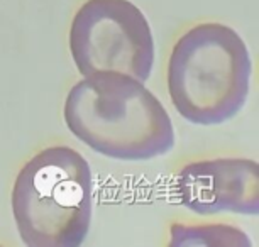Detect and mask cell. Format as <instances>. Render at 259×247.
Here are the masks:
<instances>
[{
    "instance_id": "obj_1",
    "label": "cell",
    "mask_w": 259,
    "mask_h": 247,
    "mask_svg": "<svg viewBox=\"0 0 259 247\" xmlns=\"http://www.w3.org/2000/svg\"><path fill=\"white\" fill-rule=\"evenodd\" d=\"M65 122L78 140L102 156L149 161L175 146L169 114L134 76L97 71L68 91Z\"/></svg>"
},
{
    "instance_id": "obj_4",
    "label": "cell",
    "mask_w": 259,
    "mask_h": 247,
    "mask_svg": "<svg viewBox=\"0 0 259 247\" xmlns=\"http://www.w3.org/2000/svg\"><path fill=\"white\" fill-rule=\"evenodd\" d=\"M70 53L81 76L117 71L146 83L154 65V37L131 0H87L73 17Z\"/></svg>"
},
{
    "instance_id": "obj_3",
    "label": "cell",
    "mask_w": 259,
    "mask_h": 247,
    "mask_svg": "<svg viewBox=\"0 0 259 247\" xmlns=\"http://www.w3.org/2000/svg\"><path fill=\"white\" fill-rule=\"evenodd\" d=\"M92 212V169L76 149L46 147L17 173L12 214L26 245L80 247L89 235Z\"/></svg>"
},
{
    "instance_id": "obj_6",
    "label": "cell",
    "mask_w": 259,
    "mask_h": 247,
    "mask_svg": "<svg viewBox=\"0 0 259 247\" xmlns=\"http://www.w3.org/2000/svg\"><path fill=\"white\" fill-rule=\"evenodd\" d=\"M169 247L177 245H239L249 247L251 240L241 229L232 225H183L169 229Z\"/></svg>"
},
{
    "instance_id": "obj_5",
    "label": "cell",
    "mask_w": 259,
    "mask_h": 247,
    "mask_svg": "<svg viewBox=\"0 0 259 247\" xmlns=\"http://www.w3.org/2000/svg\"><path fill=\"white\" fill-rule=\"evenodd\" d=\"M178 202L197 215L259 214V166L247 158L188 163L175 180Z\"/></svg>"
},
{
    "instance_id": "obj_2",
    "label": "cell",
    "mask_w": 259,
    "mask_h": 247,
    "mask_svg": "<svg viewBox=\"0 0 259 247\" xmlns=\"http://www.w3.org/2000/svg\"><path fill=\"white\" fill-rule=\"evenodd\" d=\"M251 75V56L237 31L219 22H203L175 42L166 81L177 112L190 124L212 127L242 110Z\"/></svg>"
}]
</instances>
